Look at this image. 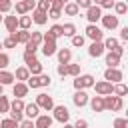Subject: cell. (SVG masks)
<instances>
[{
	"label": "cell",
	"instance_id": "11a10c76",
	"mask_svg": "<svg viewBox=\"0 0 128 128\" xmlns=\"http://www.w3.org/2000/svg\"><path fill=\"white\" fill-rule=\"evenodd\" d=\"M64 128H74V126L72 124H64Z\"/></svg>",
	"mask_w": 128,
	"mask_h": 128
},
{
	"label": "cell",
	"instance_id": "83f0119b",
	"mask_svg": "<svg viewBox=\"0 0 128 128\" xmlns=\"http://www.w3.org/2000/svg\"><path fill=\"white\" fill-rule=\"evenodd\" d=\"M2 44H4V48H14V46L18 44V38H16V32H12V34H8V38H4V40H2Z\"/></svg>",
	"mask_w": 128,
	"mask_h": 128
},
{
	"label": "cell",
	"instance_id": "f5cc1de1",
	"mask_svg": "<svg viewBox=\"0 0 128 128\" xmlns=\"http://www.w3.org/2000/svg\"><path fill=\"white\" fill-rule=\"evenodd\" d=\"M112 52H116V54H118V56L122 58V54H124V48H122V46H118V48H114Z\"/></svg>",
	"mask_w": 128,
	"mask_h": 128
},
{
	"label": "cell",
	"instance_id": "5bb4252c",
	"mask_svg": "<svg viewBox=\"0 0 128 128\" xmlns=\"http://www.w3.org/2000/svg\"><path fill=\"white\" fill-rule=\"evenodd\" d=\"M72 100H74V104H76L78 108H82V106L88 104V94H86L84 90H76L74 96H72Z\"/></svg>",
	"mask_w": 128,
	"mask_h": 128
},
{
	"label": "cell",
	"instance_id": "681fc988",
	"mask_svg": "<svg viewBox=\"0 0 128 128\" xmlns=\"http://www.w3.org/2000/svg\"><path fill=\"white\" fill-rule=\"evenodd\" d=\"M74 128H88V122H86L84 118H78L76 124H74Z\"/></svg>",
	"mask_w": 128,
	"mask_h": 128
},
{
	"label": "cell",
	"instance_id": "7a4b0ae2",
	"mask_svg": "<svg viewBox=\"0 0 128 128\" xmlns=\"http://www.w3.org/2000/svg\"><path fill=\"white\" fill-rule=\"evenodd\" d=\"M94 82H96V80H94L92 74H82V76L78 74L76 80H74V88H76V90H86V88L94 86Z\"/></svg>",
	"mask_w": 128,
	"mask_h": 128
},
{
	"label": "cell",
	"instance_id": "8d00e7d4",
	"mask_svg": "<svg viewBox=\"0 0 128 128\" xmlns=\"http://www.w3.org/2000/svg\"><path fill=\"white\" fill-rule=\"evenodd\" d=\"M80 74V64H68V76H78Z\"/></svg>",
	"mask_w": 128,
	"mask_h": 128
},
{
	"label": "cell",
	"instance_id": "d4e9b609",
	"mask_svg": "<svg viewBox=\"0 0 128 128\" xmlns=\"http://www.w3.org/2000/svg\"><path fill=\"white\" fill-rule=\"evenodd\" d=\"M112 94H116V96H126V94H128V86L122 84V82H116L114 88H112Z\"/></svg>",
	"mask_w": 128,
	"mask_h": 128
},
{
	"label": "cell",
	"instance_id": "be15d7a7",
	"mask_svg": "<svg viewBox=\"0 0 128 128\" xmlns=\"http://www.w3.org/2000/svg\"><path fill=\"white\" fill-rule=\"evenodd\" d=\"M50 2H52V0H50Z\"/></svg>",
	"mask_w": 128,
	"mask_h": 128
},
{
	"label": "cell",
	"instance_id": "d6a6232c",
	"mask_svg": "<svg viewBox=\"0 0 128 128\" xmlns=\"http://www.w3.org/2000/svg\"><path fill=\"white\" fill-rule=\"evenodd\" d=\"M4 112H10V100L4 94H0V114H4Z\"/></svg>",
	"mask_w": 128,
	"mask_h": 128
},
{
	"label": "cell",
	"instance_id": "4dcf8cb0",
	"mask_svg": "<svg viewBox=\"0 0 128 128\" xmlns=\"http://www.w3.org/2000/svg\"><path fill=\"white\" fill-rule=\"evenodd\" d=\"M118 46H120V42H118L116 38H112V36L104 40V48H106V50H110V52H112L114 48H118Z\"/></svg>",
	"mask_w": 128,
	"mask_h": 128
},
{
	"label": "cell",
	"instance_id": "f35d334b",
	"mask_svg": "<svg viewBox=\"0 0 128 128\" xmlns=\"http://www.w3.org/2000/svg\"><path fill=\"white\" fill-rule=\"evenodd\" d=\"M36 8L42 10V12H48V10H50V0H40V2L36 4Z\"/></svg>",
	"mask_w": 128,
	"mask_h": 128
},
{
	"label": "cell",
	"instance_id": "52a82bcc",
	"mask_svg": "<svg viewBox=\"0 0 128 128\" xmlns=\"http://www.w3.org/2000/svg\"><path fill=\"white\" fill-rule=\"evenodd\" d=\"M36 104L42 108V110H52L54 108V100H52V96H48V94H38L36 96Z\"/></svg>",
	"mask_w": 128,
	"mask_h": 128
},
{
	"label": "cell",
	"instance_id": "60d3db41",
	"mask_svg": "<svg viewBox=\"0 0 128 128\" xmlns=\"http://www.w3.org/2000/svg\"><path fill=\"white\" fill-rule=\"evenodd\" d=\"M12 0H0V12H10Z\"/></svg>",
	"mask_w": 128,
	"mask_h": 128
},
{
	"label": "cell",
	"instance_id": "3957f363",
	"mask_svg": "<svg viewBox=\"0 0 128 128\" xmlns=\"http://www.w3.org/2000/svg\"><path fill=\"white\" fill-rule=\"evenodd\" d=\"M56 50H58L56 40L44 34V42H42V54H44L46 58H50V56H54V54H56Z\"/></svg>",
	"mask_w": 128,
	"mask_h": 128
},
{
	"label": "cell",
	"instance_id": "680465c9",
	"mask_svg": "<svg viewBox=\"0 0 128 128\" xmlns=\"http://www.w3.org/2000/svg\"><path fill=\"white\" fill-rule=\"evenodd\" d=\"M2 46H4V44H2V40H0V48H2Z\"/></svg>",
	"mask_w": 128,
	"mask_h": 128
},
{
	"label": "cell",
	"instance_id": "f6af8a7d",
	"mask_svg": "<svg viewBox=\"0 0 128 128\" xmlns=\"http://www.w3.org/2000/svg\"><path fill=\"white\" fill-rule=\"evenodd\" d=\"M44 86H50V76L48 74H40V88Z\"/></svg>",
	"mask_w": 128,
	"mask_h": 128
},
{
	"label": "cell",
	"instance_id": "e0dca14e",
	"mask_svg": "<svg viewBox=\"0 0 128 128\" xmlns=\"http://www.w3.org/2000/svg\"><path fill=\"white\" fill-rule=\"evenodd\" d=\"M88 102H90V108H92L94 112H104V110H106V108H104V96H100V94L94 96V98L88 100Z\"/></svg>",
	"mask_w": 128,
	"mask_h": 128
},
{
	"label": "cell",
	"instance_id": "e7e4bbea",
	"mask_svg": "<svg viewBox=\"0 0 128 128\" xmlns=\"http://www.w3.org/2000/svg\"><path fill=\"white\" fill-rule=\"evenodd\" d=\"M116 2H118V0H116Z\"/></svg>",
	"mask_w": 128,
	"mask_h": 128
},
{
	"label": "cell",
	"instance_id": "94428289",
	"mask_svg": "<svg viewBox=\"0 0 128 128\" xmlns=\"http://www.w3.org/2000/svg\"><path fill=\"white\" fill-rule=\"evenodd\" d=\"M126 118H128V110H126Z\"/></svg>",
	"mask_w": 128,
	"mask_h": 128
},
{
	"label": "cell",
	"instance_id": "cb8c5ba5",
	"mask_svg": "<svg viewBox=\"0 0 128 128\" xmlns=\"http://www.w3.org/2000/svg\"><path fill=\"white\" fill-rule=\"evenodd\" d=\"M46 36H50V38H54V40H56L58 36H64V30H62V26H60V24H54V26L46 32Z\"/></svg>",
	"mask_w": 128,
	"mask_h": 128
},
{
	"label": "cell",
	"instance_id": "d590c367",
	"mask_svg": "<svg viewBox=\"0 0 128 128\" xmlns=\"http://www.w3.org/2000/svg\"><path fill=\"white\" fill-rule=\"evenodd\" d=\"M30 42H34L36 46H40L44 42V34L42 32H30Z\"/></svg>",
	"mask_w": 128,
	"mask_h": 128
},
{
	"label": "cell",
	"instance_id": "b9f144b4",
	"mask_svg": "<svg viewBox=\"0 0 128 128\" xmlns=\"http://www.w3.org/2000/svg\"><path fill=\"white\" fill-rule=\"evenodd\" d=\"M8 64H10V58H8V54L0 52V70H4V68H6Z\"/></svg>",
	"mask_w": 128,
	"mask_h": 128
},
{
	"label": "cell",
	"instance_id": "7bdbcfd3",
	"mask_svg": "<svg viewBox=\"0 0 128 128\" xmlns=\"http://www.w3.org/2000/svg\"><path fill=\"white\" fill-rule=\"evenodd\" d=\"M62 16V10H56V8H50L48 10V18H52V20H58Z\"/></svg>",
	"mask_w": 128,
	"mask_h": 128
},
{
	"label": "cell",
	"instance_id": "30bf717a",
	"mask_svg": "<svg viewBox=\"0 0 128 128\" xmlns=\"http://www.w3.org/2000/svg\"><path fill=\"white\" fill-rule=\"evenodd\" d=\"M104 80H108V82H112V84L122 82V72H120L118 68H108V70L104 72Z\"/></svg>",
	"mask_w": 128,
	"mask_h": 128
},
{
	"label": "cell",
	"instance_id": "ffe728a7",
	"mask_svg": "<svg viewBox=\"0 0 128 128\" xmlns=\"http://www.w3.org/2000/svg\"><path fill=\"white\" fill-rule=\"evenodd\" d=\"M24 114H26V118H38V114H40V106L34 102V104H26L24 106Z\"/></svg>",
	"mask_w": 128,
	"mask_h": 128
},
{
	"label": "cell",
	"instance_id": "74e56055",
	"mask_svg": "<svg viewBox=\"0 0 128 128\" xmlns=\"http://www.w3.org/2000/svg\"><path fill=\"white\" fill-rule=\"evenodd\" d=\"M72 46H76V48L84 46V36H80V34H74V36H72Z\"/></svg>",
	"mask_w": 128,
	"mask_h": 128
},
{
	"label": "cell",
	"instance_id": "ab89813d",
	"mask_svg": "<svg viewBox=\"0 0 128 128\" xmlns=\"http://www.w3.org/2000/svg\"><path fill=\"white\" fill-rule=\"evenodd\" d=\"M114 128H128V118H116Z\"/></svg>",
	"mask_w": 128,
	"mask_h": 128
},
{
	"label": "cell",
	"instance_id": "7c38bea8",
	"mask_svg": "<svg viewBox=\"0 0 128 128\" xmlns=\"http://www.w3.org/2000/svg\"><path fill=\"white\" fill-rule=\"evenodd\" d=\"M104 42H92L90 46H88V54L92 56V58H98V56H102L104 54Z\"/></svg>",
	"mask_w": 128,
	"mask_h": 128
},
{
	"label": "cell",
	"instance_id": "c3c4849f",
	"mask_svg": "<svg viewBox=\"0 0 128 128\" xmlns=\"http://www.w3.org/2000/svg\"><path fill=\"white\" fill-rule=\"evenodd\" d=\"M38 48H40V46H36L34 42H30V40L26 42V50H28V52H34V54H36V50H38Z\"/></svg>",
	"mask_w": 128,
	"mask_h": 128
},
{
	"label": "cell",
	"instance_id": "6da1fadb",
	"mask_svg": "<svg viewBox=\"0 0 128 128\" xmlns=\"http://www.w3.org/2000/svg\"><path fill=\"white\" fill-rule=\"evenodd\" d=\"M122 106H124V102H122V96H112V94H108V96H104V108L106 110H112V112H118V110H122Z\"/></svg>",
	"mask_w": 128,
	"mask_h": 128
},
{
	"label": "cell",
	"instance_id": "db71d44e",
	"mask_svg": "<svg viewBox=\"0 0 128 128\" xmlns=\"http://www.w3.org/2000/svg\"><path fill=\"white\" fill-rule=\"evenodd\" d=\"M102 2L104 0H92V4H98V6H102Z\"/></svg>",
	"mask_w": 128,
	"mask_h": 128
},
{
	"label": "cell",
	"instance_id": "91938a15",
	"mask_svg": "<svg viewBox=\"0 0 128 128\" xmlns=\"http://www.w3.org/2000/svg\"><path fill=\"white\" fill-rule=\"evenodd\" d=\"M0 22H4V18H2V16H0Z\"/></svg>",
	"mask_w": 128,
	"mask_h": 128
},
{
	"label": "cell",
	"instance_id": "6125c7cd",
	"mask_svg": "<svg viewBox=\"0 0 128 128\" xmlns=\"http://www.w3.org/2000/svg\"><path fill=\"white\" fill-rule=\"evenodd\" d=\"M124 2H126V4H128V0H124Z\"/></svg>",
	"mask_w": 128,
	"mask_h": 128
},
{
	"label": "cell",
	"instance_id": "836d02e7",
	"mask_svg": "<svg viewBox=\"0 0 128 128\" xmlns=\"http://www.w3.org/2000/svg\"><path fill=\"white\" fill-rule=\"evenodd\" d=\"M62 30H64V36H70V38L76 34V26H74L72 22H66V24L62 26Z\"/></svg>",
	"mask_w": 128,
	"mask_h": 128
},
{
	"label": "cell",
	"instance_id": "7dc6e473",
	"mask_svg": "<svg viewBox=\"0 0 128 128\" xmlns=\"http://www.w3.org/2000/svg\"><path fill=\"white\" fill-rule=\"evenodd\" d=\"M78 4V8H90L92 6V0H74Z\"/></svg>",
	"mask_w": 128,
	"mask_h": 128
},
{
	"label": "cell",
	"instance_id": "8992f818",
	"mask_svg": "<svg viewBox=\"0 0 128 128\" xmlns=\"http://www.w3.org/2000/svg\"><path fill=\"white\" fill-rule=\"evenodd\" d=\"M30 10H36V2L34 0H20V2H16V14L24 16Z\"/></svg>",
	"mask_w": 128,
	"mask_h": 128
},
{
	"label": "cell",
	"instance_id": "9c48e42d",
	"mask_svg": "<svg viewBox=\"0 0 128 128\" xmlns=\"http://www.w3.org/2000/svg\"><path fill=\"white\" fill-rule=\"evenodd\" d=\"M94 88H96V92H98L100 96H108V94H112L114 84L108 82V80H102V82H94Z\"/></svg>",
	"mask_w": 128,
	"mask_h": 128
},
{
	"label": "cell",
	"instance_id": "816d5d0a",
	"mask_svg": "<svg viewBox=\"0 0 128 128\" xmlns=\"http://www.w3.org/2000/svg\"><path fill=\"white\" fill-rule=\"evenodd\" d=\"M120 38L128 42V26H124V28H122V32H120Z\"/></svg>",
	"mask_w": 128,
	"mask_h": 128
},
{
	"label": "cell",
	"instance_id": "9a60e30c",
	"mask_svg": "<svg viewBox=\"0 0 128 128\" xmlns=\"http://www.w3.org/2000/svg\"><path fill=\"white\" fill-rule=\"evenodd\" d=\"M52 122H54L52 116H48V114H38V118H36L34 124H36V128H50Z\"/></svg>",
	"mask_w": 128,
	"mask_h": 128
},
{
	"label": "cell",
	"instance_id": "2e32d148",
	"mask_svg": "<svg viewBox=\"0 0 128 128\" xmlns=\"http://www.w3.org/2000/svg\"><path fill=\"white\" fill-rule=\"evenodd\" d=\"M56 54H58L60 64H70V60H72V50L70 48H60V50H56Z\"/></svg>",
	"mask_w": 128,
	"mask_h": 128
},
{
	"label": "cell",
	"instance_id": "603a6c76",
	"mask_svg": "<svg viewBox=\"0 0 128 128\" xmlns=\"http://www.w3.org/2000/svg\"><path fill=\"white\" fill-rule=\"evenodd\" d=\"M64 12H66L68 16H76V14L80 12V8H78L76 2H66V4H64Z\"/></svg>",
	"mask_w": 128,
	"mask_h": 128
},
{
	"label": "cell",
	"instance_id": "03108f58",
	"mask_svg": "<svg viewBox=\"0 0 128 128\" xmlns=\"http://www.w3.org/2000/svg\"><path fill=\"white\" fill-rule=\"evenodd\" d=\"M0 122H2V120H0Z\"/></svg>",
	"mask_w": 128,
	"mask_h": 128
},
{
	"label": "cell",
	"instance_id": "5b68a950",
	"mask_svg": "<svg viewBox=\"0 0 128 128\" xmlns=\"http://www.w3.org/2000/svg\"><path fill=\"white\" fill-rule=\"evenodd\" d=\"M86 36L92 40V42H102V38H104V32L96 26V24H88L86 26Z\"/></svg>",
	"mask_w": 128,
	"mask_h": 128
},
{
	"label": "cell",
	"instance_id": "7402d4cb",
	"mask_svg": "<svg viewBox=\"0 0 128 128\" xmlns=\"http://www.w3.org/2000/svg\"><path fill=\"white\" fill-rule=\"evenodd\" d=\"M14 78H16L18 82H24V80H28V78H30V70H28V66H20V68L16 70Z\"/></svg>",
	"mask_w": 128,
	"mask_h": 128
},
{
	"label": "cell",
	"instance_id": "4fadbf2b",
	"mask_svg": "<svg viewBox=\"0 0 128 128\" xmlns=\"http://www.w3.org/2000/svg\"><path fill=\"white\" fill-rule=\"evenodd\" d=\"M32 22L34 24H38V26H44L46 22H48V12H42V10H34L32 12Z\"/></svg>",
	"mask_w": 128,
	"mask_h": 128
},
{
	"label": "cell",
	"instance_id": "f546056e",
	"mask_svg": "<svg viewBox=\"0 0 128 128\" xmlns=\"http://www.w3.org/2000/svg\"><path fill=\"white\" fill-rule=\"evenodd\" d=\"M114 10H116V14H118V16H120V14H126L128 4H126L124 0H118V2H114Z\"/></svg>",
	"mask_w": 128,
	"mask_h": 128
},
{
	"label": "cell",
	"instance_id": "ba28073f",
	"mask_svg": "<svg viewBox=\"0 0 128 128\" xmlns=\"http://www.w3.org/2000/svg\"><path fill=\"white\" fill-rule=\"evenodd\" d=\"M54 110V120H58V122H62V124H66L68 122V118H70V112H68V108L66 106H54L52 108Z\"/></svg>",
	"mask_w": 128,
	"mask_h": 128
},
{
	"label": "cell",
	"instance_id": "4316f807",
	"mask_svg": "<svg viewBox=\"0 0 128 128\" xmlns=\"http://www.w3.org/2000/svg\"><path fill=\"white\" fill-rule=\"evenodd\" d=\"M32 26V16H20L18 18V28L20 30H28Z\"/></svg>",
	"mask_w": 128,
	"mask_h": 128
},
{
	"label": "cell",
	"instance_id": "484cf974",
	"mask_svg": "<svg viewBox=\"0 0 128 128\" xmlns=\"http://www.w3.org/2000/svg\"><path fill=\"white\" fill-rule=\"evenodd\" d=\"M24 102H22V98H14L12 102H10V112H24Z\"/></svg>",
	"mask_w": 128,
	"mask_h": 128
},
{
	"label": "cell",
	"instance_id": "f1b7e54d",
	"mask_svg": "<svg viewBox=\"0 0 128 128\" xmlns=\"http://www.w3.org/2000/svg\"><path fill=\"white\" fill-rule=\"evenodd\" d=\"M14 82V74L8 70H0V84H12Z\"/></svg>",
	"mask_w": 128,
	"mask_h": 128
},
{
	"label": "cell",
	"instance_id": "8fae6325",
	"mask_svg": "<svg viewBox=\"0 0 128 128\" xmlns=\"http://www.w3.org/2000/svg\"><path fill=\"white\" fill-rule=\"evenodd\" d=\"M102 26L106 28V30H114V28H118V16H112V14H102Z\"/></svg>",
	"mask_w": 128,
	"mask_h": 128
},
{
	"label": "cell",
	"instance_id": "44dd1931",
	"mask_svg": "<svg viewBox=\"0 0 128 128\" xmlns=\"http://www.w3.org/2000/svg\"><path fill=\"white\" fill-rule=\"evenodd\" d=\"M106 64H108V68H118L120 56H118L116 52H108V54H106Z\"/></svg>",
	"mask_w": 128,
	"mask_h": 128
},
{
	"label": "cell",
	"instance_id": "bcb514c9",
	"mask_svg": "<svg viewBox=\"0 0 128 128\" xmlns=\"http://www.w3.org/2000/svg\"><path fill=\"white\" fill-rule=\"evenodd\" d=\"M20 128H36V124H34L30 118H26V120H22V122H20Z\"/></svg>",
	"mask_w": 128,
	"mask_h": 128
},
{
	"label": "cell",
	"instance_id": "1f68e13d",
	"mask_svg": "<svg viewBox=\"0 0 128 128\" xmlns=\"http://www.w3.org/2000/svg\"><path fill=\"white\" fill-rule=\"evenodd\" d=\"M0 128H20V122H16L14 118H6L0 122Z\"/></svg>",
	"mask_w": 128,
	"mask_h": 128
},
{
	"label": "cell",
	"instance_id": "ee69618b",
	"mask_svg": "<svg viewBox=\"0 0 128 128\" xmlns=\"http://www.w3.org/2000/svg\"><path fill=\"white\" fill-rule=\"evenodd\" d=\"M56 72H58L60 76H68V64H58Z\"/></svg>",
	"mask_w": 128,
	"mask_h": 128
},
{
	"label": "cell",
	"instance_id": "277c9868",
	"mask_svg": "<svg viewBox=\"0 0 128 128\" xmlns=\"http://www.w3.org/2000/svg\"><path fill=\"white\" fill-rule=\"evenodd\" d=\"M86 18H88L90 24H96V22L102 18V8H100L98 4H92L90 8H86Z\"/></svg>",
	"mask_w": 128,
	"mask_h": 128
},
{
	"label": "cell",
	"instance_id": "9f6ffc18",
	"mask_svg": "<svg viewBox=\"0 0 128 128\" xmlns=\"http://www.w3.org/2000/svg\"><path fill=\"white\" fill-rule=\"evenodd\" d=\"M2 86H4V84H0V94H2Z\"/></svg>",
	"mask_w": 128,
	"mask_h": 128
},
{
	"label": "cell",
	"instance_id": "e575fe53",
	"mask_svg": "<svg viewBox=\"0 0 128 128\" xmlns=\"http://www.w3.org/2000/svg\"><path fill=\"white\" fill-rule=\"evenodd\" d=\"M16 38H18L20 44H26V42L30 40V32H28V30H18V32H16Z\"/></svg>",
	"mask_w": 128,
	"mask_h": 128
},
{
	"label": "cell",
	"instance_id": "f907efd6",
	"mask_svg": "<svg viewBox=\"0 0 128 128\" xmlns=\"http://www.w3.org/2000/svg\"><path fill=\"white\" fill-rule=\"evenodd\" d=\"M114 2H116V0H104V2H102V6H100V8H106V10H110V8H112V6H114Z\"/></svg>",
	"mask_w": 128,
	"mask_h": 128
},
{
	"label": "cell",
	"instance_id": "6f0895ef",
	"mask_svg": "<svg viewBox=\"0 0 128 128\" xmlns=\"http://www.w3.org/2000/svg\"><path fill=\"white\" fill-rule=\"evenodd\" d=\"M62 2H64V4H66V2H70V0H62Z\"/></svg>",
	"mask_w": 128,
	"mask_h": 128
},
{
	"label": "cell",
	"instance_id": "ac0fdd59",
	"mask_svg": "<svg viewBox=\"0 0 128 128\" xmlns=\"http://www.w3.org/2000/svg\"><path fill=\"white\" fill-rule=\"evenodd\" d=\"M4 26H6L8 34L16 32V28H18V16H16V14H14V16H6V18H4Z\"/></svg>",
	"mask_w": 128,
	"mask_h": 128
},
{
	"label": "cell",
	"instance_id": "d6986e66",
	"mask_svg": "<svg viewBox=\"0 0 128 128\" xmlns=\"http://www.w3.org/2000/svg\"><path fill=\"white\" fill-rule=\"evenodd\" d=\"M12 92H14L16 98H24V96L28 94V84H26V82H16L14 88H12Z\"/></svg>",
	"mask_w": 128,
	"mask_h": 128
}]
</instances>
